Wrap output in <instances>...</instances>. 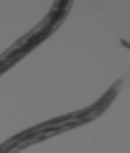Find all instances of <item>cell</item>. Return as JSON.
I'll list each match as a JSON object with an SVG mask.
<instances>
[{"instance_id":"cell-1","label":"cell","mask_w":130,"mask_h":153,"mask_svg":"<svg viewBox=\"0 0 130 153\" xmlns=\"http://www.w3.org/2000/svg\"><path fill=\"white\" fill-rule=\"evenodd\" d=\"M123 83L124 79H117L99 99H97L93 105L86 107L84 111H76V112H70V114H64V116H58V118H52V120H47V122H41L37 126L29 128V130H23L19 134L12 136L8 142H4L0 146V153H18L19 149L27 146H33V143H39V142H45L47 138H52L56 134H62V132H68L72 128H78L82 124H87L91 120H95L97 116H101L105 111L109 108V105L117 99L119 91L123 89Z\"/></svg>"},{"instance_id":"cell-2","label":"cell","mask_w":130,"mask_h":153,"mask_svg":"<svg viewBox=\"0 0 130 153\" xmlns=\"http://www.w3.org/2000/svg\"><path fill=\"white\" fill-rule=\"evenodd\" d=\"M72 4H74V0H55L52 8L49 10V14L45 16L37 25L31 31H27L23 37H19L10 49H6L0 54V76L4 72H8L12 66H16L23 56H27L33 49H37L45 39L51 37L64 23V19L68 18V14L72 10Z\"/></svg>"}]
</instances>
